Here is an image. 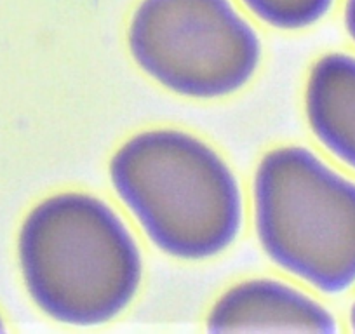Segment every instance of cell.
<instances>
[{
  "label": "cell",
  "mask_w": 355,
  "mask_h": 334,
  "mask_svg": "<svg viewBox=\"0 0 355 334\" xmlns=\"http://www.w3.org/2000/svg\"><path fill=\"white\" fill-rule=\"evenodd\" d=\"M305 114L317 141L355 171V58L324 54L305 89Z\"/></svg>",
  "instance_id": "6"
},
{
  "label": "cell",
  "mask_w": 355,
  "mask_h": 334,
  "mask_svg": "<svg viewBox=\"0 0 355 334\" xmlns=\"http://www.w3.org/2000/svg\"><path fill=\"white\" fill-rule=\"evenodd\" d=\"M242 4L272 28L298 32L319 23L334 0H242Z\"/></svg>",
  "instance_id": "7"
},
{
  "label": "cell",
  "mask_w": 355,
  "mask_h": 334,
  "mask_svg": "<svg viewBox=\"0 0 355 334\" xmlns=\"http://www.w3.org/2000/svg\"><path fill=\"white\" fill-rule=\"evenodd\" d=\"M139 70L176 96L211 101L244 89L261 40L232 0H141L128 28Z\"/></svg>",
  "instance_id": "4"
},
{
  "label": "cell",
  "mask_w": 355,
  "mask_h": 334,
  "mask_svg": "<svg viewBox=\"0 0 355 334\" xmlns=\"http://www.w3.org/2000/svg\"><path fill=\"white\" fill-rule=\"evenodd\" d=\"M6 331V326H4V322H2V319H0V333H4Z\"/></svg>",
  "instance_id": "10"
},
{
  "label": "cell",
  "mask_w": 355,
  "mask_h": 334,
  "mask_svg": "<svg viewBox=\"0 0 355 334\" xmlns=\"http://www.w3.org/2000/svg\"><path fill=\"white\" fill-rule=\"evenodd\" d=\"M252 214L279 270L324 295L355 285V183L312 150L281 146L259 160Z\"/></svg>",
  "instance_id": "3"
},
{
  "label": "cell",
  "mask_w": 355,
  "mask_h": 334,
  "mask_svg": "<svg viewBox=\"0 0 355 334\" xmlns=\"http://www.w3.org/2000/svg\"><path fill=\"white\" fill-rule=\"evenodd\" d=\"M18 258L37 308L71 327L112 322L143 282V256L125 221L96 195L56 193L23 221Z\"/></svg>",
  "instance_id": "1"
},
{
  "label": "cell",
  "mask_w": 355,
  "mask_h": 334,
  "mask_svg": "<svg viewBox=\"0 0 355 334\" xmlns=\"http://www.w3.org/2000/svg\"><path fill=\"white\" fill-rule=\"evenodd\" d=\"M108 173L119 200L166 256L213 260L241 235L244 197L237 176L190 132H139L114 153Z\"/></svg>",
  "instance_id": "2"
},
{
  "label": "cell",
  "mask_w": 355,
  "mask_h": 334,
  "mask_svg": "<svg viewBox=\"0 0 355 334\" xmlns=\"http://www.w3.org/2000/svg\"><path fill=\"white\" fill-rule=\"evenodd\" d=\"M211 333H336L334 317L300 289L274 281L252 279L228 289L207 315Z\"/></svg>",
  "instance_id": "5"
},
{
  "label": "cell",
  "mask_w": 355,
  "mask_h": 334,
  "mask_svg": "<svg viewBox=\"0 0 355 334\" xmlns=\"http://www.w3.org/2000/svg\"><path fill=\"white\" fill-rule=\"evenodd\" d=\"M345 26L355 42V0H347L345 4Z\"/></svg>",
  "instance_id": "8"
},
{
  "label": "cell",
  "mask_w": 355,
  "mask_h": 334,
  "mask_svg": "<svg viewBox=\"0 0 355 334\" xmlns=\"http://www.w3.org/2000/svg\"><path fill=\"white\" fill-rule=\"evenodd\" d=\"M350 326H352V331H355V303L354 306H352V312H350Z\"/></svg>",
  "instance_id": "9"
}]
</instances>
